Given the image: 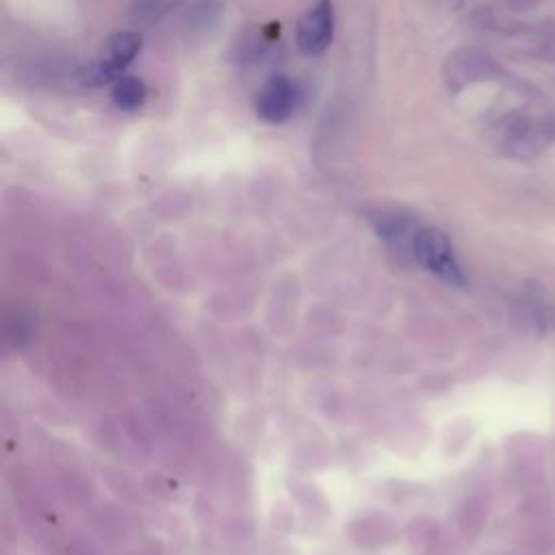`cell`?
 <instances>
[{"label":"cell","instance_id":"1","mask_svg":"<svg viewBox=\"0 0 555 555\" xmlns=\"http://www.w3.org/2000/svg\"><path fill=\"white\" fill-rule=\"evenodd\" d=\"M373 228L384 241L408 249L427 271L436 273L440 280L455 286L464 284V273L444 232L436 228H418L403 212H377L373 217Z\"/></svg>","mask_w":555,"mask_h":555},{"label":"cell","instance_id":"6","mask_svg":"<svg viewBox=\"0 0 555 555\" xmlns=\"http://www.w3.org/2000/svg\"><path fill=\"white\" fill-rule=\"evenodd\" d=\"M182 0H132L130 13L141 24H156L169 13H173Z\"/></svg>","mask_w":555,"mask_h":555},{"label":"cell","instance_id":"3","mask_svg":"<svg viewBox=\"0 0 555 555\" xmlns=\"http://www.w3.org/2000/svg\"><path fill=\"white\" fill-rule=\"evenodd\" d=\"M299 104V87L286 74H273L256 95V115L264 124H284Z\"/></svg>","mask_w":555,"mask_h":555},{"label":"cell","instance_id":"4","mask_svg":"<svg viewBox=\"0 0 555 555\" xmlns=\"http://www.w3.org/2000/svg\"><path fill=\"white\" fill-rule=\"evenodd\" d=\"M334 37V4L332 0H319L312 4L297 22V48L308 54L317 56L325 52Z\"/></svg>","mask_w":555,"mask_h":555},{"label":"cell","instance_id":"5","mask_svg":"<svg viewBox=\"0 0 555 555\" xmlns=\"http://www.w3.org/2000/svg\"><path fill=\"white\" fill-rule=\"evenodd\" d=\"M111 98L121 111H137L147 100V87L139 76H121L113 82Z\"/></svg>","mask_w":555,"mask_h":555},{"label":"cell","instance_id":"2","mask_svg":"<svg viewBox=\"0 0 555 555\" xmlns=\"http://www.w3.org/2000/svg\"><path fill=\"white\" fill-rule=\"evenodd\" d=\"M143 39L134 30H117L106 37L100 56L82 69V82L89 87L113 85L124 76V69L139 56Z\"/></svg>","mask_w":555,"mask_h":555}]
</instances>
